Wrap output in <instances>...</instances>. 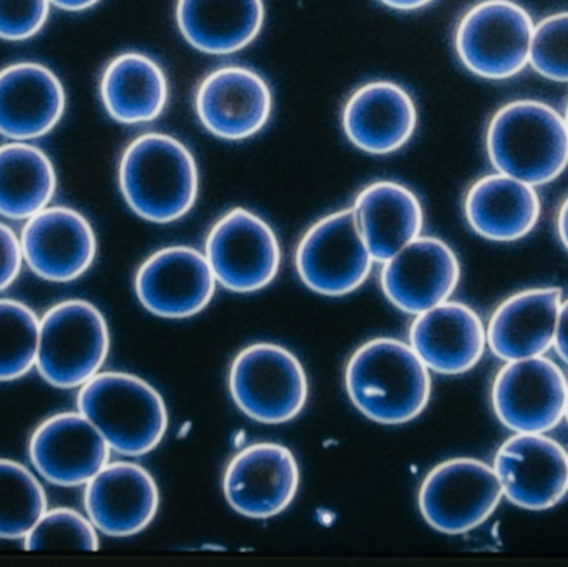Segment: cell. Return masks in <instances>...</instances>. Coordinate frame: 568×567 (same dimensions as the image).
<instances>
[{
    "label": "cell",
    "instance_id": "obj_1",
    "mask_svg": "<svg viewBox=\"0 0 568 567\" xmlns=\"http://www.w3.org/2000/svg\"><path fill=\"white\" fill-rule=\"evenodd\" d=\"M346 389L364 416L390 426L413 422L426 409L433 383L413 346L396 338H376L351 356Z\"/></svg>",
    "mask_w": 568,
    "mask_h": 567
},
{
    "label": "cell",
    "instance_id": "obj_2",
    "mask_svg": "<svg viewBox=\"0 0 568 567\" xmlns=\"http://www.w3.org/2000/svg\"><path fill=\"white\" fill-rule=\"evenodd\" d=\"M126 205L153 223L183 219L199 196V166L185 143L149 132L129 143L119 166Z\"/></svg>",
    "mask_w": 568,
    "mask_h": 567
},
{
    "label": "cell",
    "instance_id": "obj_3",
    "mask_svg": "<svg viewBox=\"0 0 568 567\" xmlns=\"http://www.w3.org/2000/svg\"><path fill=\"white\" fill-rule=\"evenodd\" d=\"M486 143L497 172L532 186L554 182L568 165L566 120L539 100H516L497 110Z\"/></svg>",
    "mask_w": 568,
    "mask_h": 567
},
{
    "label": "cell",
    "instance_id": "obj_4",
    "mask_svg": "<svg viewBox=\"0 0 568 567\" xmlns=\"http://www.w3.org/2000/svg\"><path fill=\"white\" fill-rule=\"evenodd\" d=\"M77 406L112 452L132 458L152 453L169 428L162 395L130 373L100 372L79 388Z\"/></svg>",
    "mask_w": 568,
    "mask_h": 567
},
{
    "label": "cell",
    "instance_id": "obj_5",
    "mask_svg": "<svg viewBox=\"0 0 568 567\" xmlns=\"http://www.w3.org/2000/svg\"><path fill=\"white\" fill-rule=\"evenodd\" d=\"M110 352L105 316L87 300H65L40 318L36 368L53 388H82Z\"/></svg>",
    "mask_w": 568,
    "mask_h": 567
},
{
    "label": "cell",
    "instance_id": "obj_6",
    "mask_svg": "<svg viewBox=\"0 0 568 567\" xmlns=\"http://www.w3.org/2000/svg\"><path fill=\"white\" fill-rule=\"evenodd\" d=\"M534 29L532 17L520 3L483 0L467 10L457 26V57L474 75L513 79L529 65Z\"/></svg>",
    "mask_w": 568,
    "mask_h": 567
},
{
    "label": "cell",
    "instance_id": "obj_7",
    "mask_svg": "<svg viewBox=\"0 0 568 567\" xmlns=\"http://www.w3.org/2000/svg\"><path fill=\"white\" fill-rule=\"evenodd\" d=\"M230 393L248 418L283 425L303 412L307 376L290 350L275 343H256L233 360Z\"/></svg>",
    "mask_w": 568,
    "mask_h": 567
},
{
    "label": "cell",
    "instance_id": "obj_8",
    "mask_svg": "<svg viewBox=\"0 0 568 567\" xmlns=\"http://www.w3.org/2000/svg\"><path fill=\"white\" fill-rule=\"evenodd\" d=\"M503 488L493 466L480 459L454 458L424 479L419 509L427 525L443 535H466L496 513Z\"/></svg>",
    "mask_w": 568,
    "mask_h": 567
},
{
    "label": "cell",
    "instance_id": "obj_9",
    "mask_svg": "<svg viewBox=\"0 0 568 567\" xmlns=\"http://www.w3.org/2000/svg\"><path fill=\"white\" fill-rule=\"evenodd\" d=\"M296 272L301 282L324 296L356 292L373 270L374 259L357 229L353 209L317 220L297 243Z\"/></svg>",
    "mask_w": 568,
    "mask_h": 567
},
{
    "label": "cell",
    "instance_id": "obj_10",
    "mask_svg": "<svg viewBox=\"0 0 568 567\" xmlns=\"http://www.w3.org/2000/svg\"><path fill=\"white\" fill-rule=\"evenodd\" d=\"M205 256L220 285L230 292L255 293L278 275L282 249L262 216L239 206L212 226Z\"/></svg>",
    "mask_w": 568,
    "mask_h": 567
},
{
    "label": "cell",
    "instance_id": "obj_11",
    "mask_svg": "<svg viewBox=\"0 0 568 567\" xmlns=\"http://www.w3.org/2000/svg\"><path fill=\"white\" fill-rule=\"evenodd\" d=\"M568 383L546 356L506 362L493 385V408L514 433H547L566 418Z\"/></svg>",
    "mask_w": 568,
    "mask_h": 567
},
{
    "label": "cell",
    "instance_id": "obj_12",
    "mask_svg": "<svg viewBox=\"0 0 568 567\" xmlns=\"http://www.w3.org/2000/svg\"><path fill=\"white\" fill-rule=\"evenodd\" d=\"M503 495L517 508L546 512L568 493V453L546 433H516L494 459Z\"/></svg>",
    "mask_w": 568,
    "mask_h": 567
},
{
    "label": "cell",
    "instance_id": "obj_13",
    "mask_svg": "<svg viewBox=\"0 0 568 567\" xmlns=\"http://www.w3.org/2000/svg\"><path fill=\"white\" fill-rule=\"evenodd\" d=\"M216 290L209 260L192 246H166L150 255L135 276L143 308L160 318L183 320L210 305Z\"/></svg>",
    "mask_w": 568,
    "mask_h": 567
},
{
    "label": "cell",
    "instance_id": "obj_14",
    "mask_svg": "<svg viewBox=\"0 0 568 567\" xmlns=\"http://www.w3.org/2000/svg\"><path fill=\"white\" fill-rule=\"evenodd\" d=\"M23 263L39 279L70 283L89 272L97 255L92 223L69 206H47L20 233Z\"/></svg>",
    "mask_w": 568,
    "mask_h": 567
},
{
    "label": "cell",
    "instance_id": "obj_15",
    "mask_svg": "<svg viewBox=\"0 0 568 567\" xmlns=\"http://www.w3.org/2000/svg\"><path fill=\"white\" fill-rule=\"evenodd\" d=\"M195 110L212 135L245 140L262 132L268 123L273 93L268 82L250 67H220L196 89Z\"/></svg>",
    "mask_w": 568,
    "mask_h": 567
},
{
    "label": "cell",
    "instance_id": "obj_16",
    "mask_svg": "<svg viewBox=\"0 0 568 567\" xmlns=\"http://www.w3.org/2000/svg\"><path fill=\"white\" fill-rule=\"evenodd\" d=\"M460 280L456 252L436 236H417L384 262L381 288L400 312L419 315L447 302Z\"/></svg>",
    "mask_w": 568,
    "mask_h": 567
},
{
    "label": "cell",
    "instance_id": "obj_17",
    "mask_svg": "<svg viewBox=\"0 0 568 567\" xmlns=\"http://www.w3.org/2000/svg\"><path fill=\"white\" fill-rule=\"evenodd\" d=\"M110 452L109 443L80 412L50 416L29 442L36 472L62 488L85 486L110 462Z\"/></svg>",
    "mask_w": 568,
    "mask_h": 567
},
{
    "label": "cell",
    "instance_id": "obj_18",
    "mask_svg": "<svg viewBox=\"0 0 568 567\" xmlns=\"http://www.w3.org/2000/svg\"><path fill=\"white\" fill-rule=\"evenodd\" d=\"M300 488V468L286 446L258 443L242 449L230 462L223 478L226 502L252 519L278 516Z\"/></svg>",
    "mask_w": 568,
    "mask_h": 567
},
{
    "label": "cell",
    "instance_id": "obj_19",
    "mask_svg": "<svg viewBox=\"0 0 568 567\" xmlns=\"http://www.w3.org/2000/svg\"><path fill=\"white\" fill-rule=\"evenodd\" d=\"M83 505L97 531L129 538L149 528L159 512L153 476L136 463H106L85 485Z\"/></svg>",
    "mask_w": 568,
    "mask_h": 567
},
{
    "label": "cell",
    "instance_id": "obj_20",
    "mask_svg": "<svg viewBox=\"0 0 568 567\" xmlns=\"http://www.w3.org/2000/svg\"><path fill=\"white\" fill-rule=\"evenodd\" d=\"M62 80L39 62H17L0 70V135L16 142L45 136L63 113Z\"/></svg>",
    "mask_w": 568,
    "mask_h": 567
},
{
    "label": "cell",
    "instance_id": "obj_21",
    "mask_svg": "<svg viewBox=\"0 0 568 567\" xmlns=\"http://www.w3.org/2000/svg\"><path fill=\"white\" fill-rule=\"evenodd\" d=\"M410 346L429 372L456 376L483 358L487 330L476 310L447 302L419 313L409 330Z\"/></svg>",
    "mask_w": 568,
    "mask_h": 567
},
{
    "label": "cell",
    "instance_id": "obj_22",
    "mask_svg": "<svg viewBox=\"0 0 568 567\" xmlns=\"http://www.w3.org/2000/svg\"><path fill=\"white\" fill-rule=\"evenodd\" d=\"M417 126V107L399 83L374 80L347 99L343 129L356 149L387 155L403 149Z\"/></svg>",
    "mask_w": 568,
    "mask_h": 567
},
{
    "label": "cell",
    "instance_id": "obj_23",
    "mask_svg": "<svg viewBox=\"0 0 568 567\" xmlns=\"http://www.w3.org/2000/svg\"><path fill=\"white\" fill-rule=\"evenodd\" d=\"M557 286L524 290L494 312L487 326V346L503 362L542 356L554 346L562 306Z\"/></svg>",
    "mask_w": 568,
    "mask_h": 567
},
{
    "label": "cell",
    "instance_id": "obj_24",
    "mask_svg": "<svg viewBox=\"0 0 568 567\" xmlns=\"http://www.w3.org/2000/svg\"><path fill=\"white\" fill-rule=\"evenodd\" d=\"M464 213L470 229L497 243L523 240L536 229L540 199L536 186L504 173L477 180L464 200Z\"/></svg>",
    "mask_w": 568,
    "mask_h": 567
},
{
    "label": "cell",
    "instance_id": "obj_25",
    "mask_svg": "<svg viewBox=\"0 0 568 567\" xmlns=\"http://www.w3.org/2000/svg\"><path fill=\"white\" fill-rule=\"evenodd\" d=\"M353 210L374 262H387L423 232L420 200L403 183L390 180L371 183L361 190Z\"/></svg>",
    "mask_w": 568,
    "mask_h": 567
},
{
    "label": "cell",
    "instance_id": "obj_26",
    "mask_svg": "<svg viewBox=\"0 0 568 567\" xmlns=\"http://www.w3.org/2000/svg\"><path fill=\"white\" fill-rule=\"evenodd\" d=\"M265 22L263 0H179L176 23L190 45L210 55L248 47Z\"/></svg>",
    "mask_w": 568,
    "mask_h": 567
},
{
    "label": "cell",
    "instance_id": "obj_27",
    "mask_svg": "<svg viewBox=\"0 0 568 567\" xmlns=\"http://www.w3.org/2000/svg\"><path fill=\"white\" fill-rule=\"evenodd\" d=\"M169 95L165 70L142 52L120 53L110 60L100 79L103 109L123 125H142L159 119Z\"/></svg>",
    "mask_w": 568,
    "mask_h": 567
},
{
    "label": "cell",
    "instance_id": "obj_28",
    "mask_svg": "<svg viewBox=\"0 0 568 567\" xmlns=\"http://www.w3.org/2000/svg\"><path fill=\"white\" fill-rule=\"evenodd\" d=\"M55 190V166L42 149L16 140L0 145V215L26 222L50 205Z\"/></svg>",
    "mask_w": 568,
    "mask_h": 567
},
{
    "label": "cell",
    "instance_id": "obj_29",
    "mask_svg": "<svg viewBox=\"0 0 568 567\" xmlns=\"http://www.w3.org/2000/svg\"><path fill=\"white\" fill-rule=\"evenodd\" d=\"M47 512L39 478L13 459L0 458V539H23Z\"/></svg>",
    "mask_w": 568,
    "mask_h": 567
},
{
    "label": "cell",
    "instance_id": "obj_30",
    "mask_svg": "<svg viewBox=\"0 0 568 567\" xmlns=\"http://www.w3.org/2000/svg\"><path fill=\"white\" fill-rule=\"evenodd\" d=\"M40 318L17 300L0 298V383L16 382L36 368Z\"/></svg>",
    "mask_w": 568,
    "mask_h": 567
},
{
    "label": "cell",
    "instance_id": "obj_31",
    "mask_svg": "<svg viewBox=\"0 0 568 567\" xmlns=\"http://www.w3.org/2000/svg\"><path fill=\"white\" fill-rule=\"evenodd\" d=\"M99 546V531L89 516L72 508L47 509L23 538L27 551H97Z\"/></svg>",
    "mask_w": 568,
    "mask_h": 567
},
{
    "label": "cell",
    "instance_id": "obj_32",
    "mask_svg": "<svg viewBox=\"0 0 568 567\" xmlns=\"http://www.w3.org/2000/svg\"><path fill=\"white\" fill-rule=\"evenodd\" d=\"M529 63L539 75L568 83V12L552 13L537 23Z\"/></svg>",
    "mask_w": 568,
    "mask_h": 567
},
{
    "label": "cell",
    "instance_id": "obj_33",
    "mask_svg": "<svg viewBox=\"0 0 568 567\" xmlns=\"http://www.w3.org/2000/svg\"><path fill=\"white\" fill-rule=\"evenodd\" d=\"M50 7V0H0V39H32L45 26Z\"/></svg>",
    "mask_w": 568,
    "mask_h": 567
},
{
    "label": "cell",
    "instance_id": "obj_34",
    "mask_svg": "<svg viewBox=\"0 0 568 567\" xmlns=\"http://www.w3.org/2000/svg\"><path fill=\"white\" fill-rule=\"evenodd\" d=\"M23 265L20 236L10 226L0 222V293L9 288Z\"/></svg>",
    "mask_w": 568,
    "mask_h": 567
},
{
    "label": "cell",
    "instance_id": "obj_35",
    "mask_svg": "<svg viewBox=\"0 0 568 567\" xmlns=\"http://www.w3.org/2000/svg\"><path fill=\"white\" fill-rule=\"evenodd\" d=\"M554 348L560 360L568 365V300L560 306L559 320H557L556 338H554Z\"/></svg>",
    "mask_w": 568,
    "mask_h": 567
},
{
    "label": "cell",
    "instance_id": "obj_36",
    "mask_svg": "<svg viewBox=\"0 0 568 567\" xmlns=\"http://www.w3.org/2000/svg\"><path fill=\"white\" fill-rule=\"evenodd\" d=\"M100 0H50L53 7L67 12H82V10L92 9Z\"/></svg>",
    "mask_w": 568,
    "mask_h": 567
},
{
    "label": "cell",
    "instance_id": "obj_37",
    "mask_svg": "<svg viewBox=\"0 0 568 567\" xmlns=\"http://www.w3.org/2000/svg\"><path fill=\"white\" fill-rule=\"evenodd\" d=\"M384 6L390 7L396 10H417L423 7L429 6L434 0H381Z\"/></svg>",
    "mask_w": 568,
    "mask_h": 567
},
{
    "label": "cell",
    "instance_id": "obj_38",
    "mask_svg": "<svg viewBox=\"0 0 568 567\" xmlns=\"http://www.w3.org/2000/svg\"><path fill=\"white\" fill-rule=\"evenodd\" d=\"M557 232H559L560 242L564 243L568 252V196L560 206L559 216H557Z\"/></svg>",
    "mask_w": 568,
    "mask_h": 567
},
{
    "label": "cell",
    "instance_id": "obj_39",
    "mask_svg": "<svg viewBox=\"0 0 568 567\" xmlns=\"http://www.w3.org/2000/svg\"><path fill=\"white\" fill-rule=\"evenodd\" d=\"M564 120H566V125H567V130H568V103H567L566 117H564Z\"/></svg>",
    "mask_w": 568,
    "mask_h": 567
},
{
    "label": "cell",
    "instance_id": "obj_40",
    "mask_svg": "<svg viewBox=\"0 0 568 567\" xmlns=\"http://www.w3.org/2000/svg\"><path fill=\"white\" fill-rule=\"evenodd\" d=\"M566 418H567V422H568V393H567Z\"/></svg>",
    "mask_w": 568,
    "mask_h": 567
}]
</instances>
